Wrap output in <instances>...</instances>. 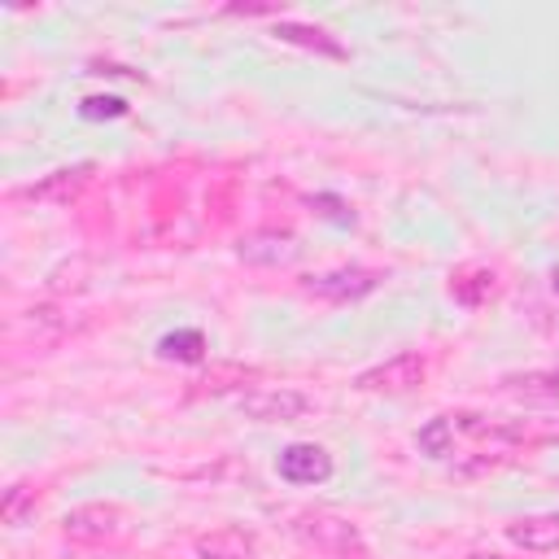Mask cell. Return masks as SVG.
Returning a JSON list of instances; mask_svg holds the SVG:
<instances>
[{"label":"cell","mask_w":559,"mask_h":559,"mask_svg":"<svg viewBox=\"0 0 559 559\" xmlns=\"http://www.w3.org/2000/svg\"><path fill=\"white\" fill-rule=\"evenodd\" d=\"M380 284V271H367V266H345V271H328V275H310V293L314 297H328V301H354V297H367L371 288Z\"/></svg>","instance_id":"cell-5"},{"label":"cell","mask_w":559,"mask_h":559,"mask_svg":"<svg viewBox=\"0 0 559 559\" xmlns=\"http://www.w3.org/2000/svg\"><path fill=\"white\" fill-rule=\"evenodd\" d=\"M87 175H92V166L52 170L44 183H31V188H26V197H35V201H48V197H70L74 188H83V183H87Z\"/></svg>","instance_id":"cell-11"},{"label":"cell","mask_w":559,"mask_h":559,"mask_svg":"<svg viewBox=\"0 0 559 559\" xmlns=\"http://www.w3.org/2000/svg\"><path fill=\"white\" fill-rule=\"evenodd\" d=\"M293 533H297L310 550H319L323 559H371V550H367V542L358 537V528H354L349 520H341V515L301 511V515L293 520Z\"/></svg>","instance_id":"cell-1"},{"label":"cell","mask_w":559,"mask_h":559,"mask_svg":"<svg viewBox=\"0 0 559 559\" xmlns=\"http://www.w3.org/2000/svg\"><path fill=\"white\" fill-rule=\"evenodd\" d=\"M424 371H428L424 358L415 349H402V354H393V358L358 371L354 376V389H362V393H411V389L424 384Z\"/></svg>","instance_id":"cell-2"},{"label":"cell","mask_w":559,"mask_h":559,"mask_svg":"<svg viewBox=\"0 0 559 559\" xmlns=\"http://www.w3.org/2000/svg\"><path fill=\"white\" fill-rule=\"evenodd\" d=\"M240 258L253 266H284L297 258V240L288 231H253L240 240Z\"/></svg>","instance_id":"cell-8"},{"label":"cell","mask_w":559,"mask_h":559,"mask_svg":"<svg viewBox=\"0 0 559 559\" xmlns=\"http://www.w3.org/2000/svg\"><path fill=\"white\" fill-rule=\"evenodd\" d=\"M61 533L70 542H109L122 533V507L114 502H83L61 515Z\"/></svg>","instance_id":"cell-3"},{"label":"cell","mask_w":559,"mask_h":559,"mask_svg":"<svg viewBox=\"0 0 559 559\" xmlns=\"http://www.w3.org/2000/svg\"><path fill=\"white\" fill-rule=\"evenodd\" d=\"M507 537H511L520 550H533V555H550V550H559V511L524 515V520L507 524Z\"/></svg>","instance_id":"cell-7"},{"label":"cell","mask_w":559,"mask_h":559,"mask_svg":"<svg viewBox=\"0 0 559 559\" xmlns=\"http://www.w3.org/2000/svg\"><path fill=\"white\" fill-rule=\"evenodd\" d=\"M275 35L284 39V44H301V48H314V52H323V57H345V48L328 35V31H319V26H301V22H280L275 26Z\"/></svg>","instance_id":"cell-10"},{"label":"cell","mask_w":559,"mask_h":559,"mask_svg":"<svg viewBox=\"0 0 559 559\" xmlns=\"http://www.w3.org/2000/svg\"><path fill=\"white\" fill-rule=\"evenodd\" d=\"M280 476L293 480V485H314V480H328L332 476V459L323 445H310V441H297L280 454Z\"/></svg>","instance_id":"cell-6"},{"label":"cell","mask_w":559,"mask_h":559,"mask_svg":"<svg viewBox=\"0 0 559 559\" xmlns=\"http://www.w3.org/2000/svg\"><path fill=\"white\" fill-rule=\"evenodd\" d=\"M162 358H179V362H197L201 358V349H205V341H201V332H170V336H162Z\"/></svg>","instance_id":"cell-12"},{"label":"cell","mask_w":559,"mask_h":559,"mask_svg":"<svg viewBox=\"0 0 559 559\" xmlns=\"http://www.w3.org/2000/svg\"><path fill=\"white\" fill-rule=\"evenodd\" d=\"M197 559H258V550L240 528H218L197 542Z\"/></svg>","instance_id":"cell-9"},{"label":"cell","mask_w":559,"mask_h":559,"mask_svg":"<svg viewBox=\"0 0 559 559\" xmlns=\"http://www.w3.org/2000/svg\"><path fill=\"white\" fill-rule=\"evenodd\" d=\"M26 502L35 507V489H31V485H13V489L4 493V502H0V515H4V524H22V511H26Z\"/></svg>","instance_id":"cell-13"},{"label":"cell","mask_w":559,"mask_h":559,"mask_svg":"<svg viewBox=\"0 0 559 559\" xmlns=\"http://www.w3.org/2000/svg\"><path fill=\"white\" fill-rule=\"evenodd\" d=\"M240 411L258 424H293L310 411V397L297 393V389H262V393L240 397Z\"/></svg>","instance_id":"cell-4"},{"label":"cell","mask_w":559,"mask_h":559,"mask_svg":"<svg viewBox=\"0 0 559 559\" xmlns=\"http://www.w3.org/2000/svg\"><path fill=\"white\" fill-rule=\"evenodd\" d=\"M83 114H87V118H100V114H122V100H83Z\"/></svg>","instance_id":"cell-14"}]
</instances>
